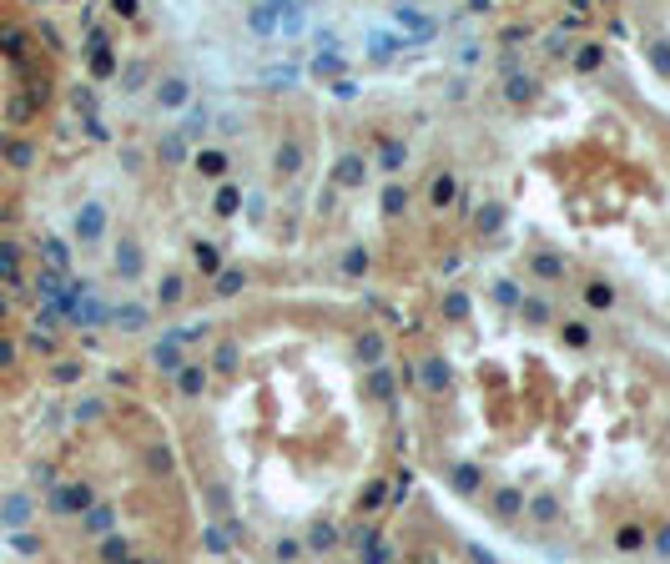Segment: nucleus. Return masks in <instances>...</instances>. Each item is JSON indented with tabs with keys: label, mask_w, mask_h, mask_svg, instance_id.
<instances>
[{
	"label": "nucleus",
	"mask_w": 670,
	"mask_h": 564,
	"mask_svg": "<svg viewBox=\"0 0 670 564\" xmlns=\"http://www.w3.org/2000/svg\"><path fill=\"white\" fill-rule=\"evenodd\" d=\"M156 101H161L166 111H182V106L192 101V81H187V76H166L161 91H156Z\"/></svg>",
	"instance_id": "nucleus-1"
},
{
	"label": "nucleus",
	"mask_w": 670,
	"mask_h": 564,
	"mask_svg": "<svg viewBox=\"0 0 670 564\" xmlns=\"http://www.w3.org/2000/svg\"><path fill=\"white\" fill-rule=\"evenodd\" d=\"M383 353H388V343H383V332H373V327H368V332L358 337V358H363L368 368H383Z\"/></svg>",
	"instance_id": "nucleus-2"
},
{
	"label": "nucleus",
	"mask_w": 670,
	"mask_h": 564,
	"mask_svg": "<svg viewBox=\"0 0 670 564\" xmlns=\"http://www.w3.org/2000/svg\"><path fill=\"white\" fill-rule=\"evenodd\" d=\"M418 383H423L428 393H449V383H454V378H449V363H438V358H433V363H423Z\"/></svg>",
	"instance_id": "nucleus-3"
},
{
	"label": "nucleus",
	"mask_w": 670,
	"mask_h": 564,
	"mask_svg": "<svg viewBox=\"0 0 670 564\" xmlns=\"http://www.w3.org/2000/svg\"><path fill=\"white\" fill-rule=\"evenodd\" d=\"M277 21H283V11H277V6H252V11H247V26H252L257 36H272Z\"/></svg>",
	"instance_id": "nucleus-4"
},
{
	"label": "nucleus",
	"mask_w": 670,
	"mask_h": 564,
	"mask_svg": "<svg viewBox=\"0 0 670 564\" xmlns=\"http://www.w3.org/2000/svg\"><path fill=\"white\" fill-rule=\"evenodd\" d=\"M151 358L161 363V373H182V368H187V358H182V348L172 343V337H166V343H156V348H151Z\"/></svg>",
	"instance_id": "nucleus-5"
},
{
	"label": "nucleus",
	"mask_w": 670,
	"mask_h": 564,
	"mask_svg": "<svg viewBox=\"0 0 670 564\" xmlns=\"http://www.w3.org/2000/svg\"><path fill=\"white\" fill-rule=\"evenodd\" d=\"M404 161H409V146L394 136V141H383V151H378V166L383 172H404Z\"/></svg>",
	"instance_id": "nucleus-6"
},
{
	"label": "nucleus",
	"mask_w": 670,
	"mask_h": 564,
	"mask_svg": "<svg viewBox=\"0 0 670 564\" xmlns=\"http://www.w3.org/2000/svg\"><path fill=\"white\" fill-rule=\"evenodd\" d=\"M237 363H242L237 343H217V353H212V373H237Z\"/></svg>",
	"instance_id": "nucleus-7"
},
{
	"label": "nucleus",
	"mask_w": 670,
	"mask_h": 564,
	"mask_svg": "<svg viewBox=\"0 0 670 564\" xmlns=\"http://www.w3.org/2000/svg\"><path fill=\"white\" fill-rule=\"evenodd\" d=\"M177 383H182V393H187V398H202V388H207V373H202L197 363H187V368L177 373Z\"/></svg>",
	"instance_id": "nucleus-8"
},
{
	"label": "nucleus",
	"mask_w": 670,
	"mask_h": 564,
	"mask_svg": "<svg viewBox=\"0 0 670 564\" xmlns=\"http://www.w3.org/2000/svg\"><path fill=\"white\" fill-rule=\"evenodd\" d=\"M298 166H303V146H298V141H283V146H277V172L293 177Z\"/></svg>",
	"instance_id": "nucleus-9"
},
{
	"label": "nucleus",
	"mask_w": 670,
	"mask_h": 564,
	"mask_svg": "<svg viewBox=\"0 0 670 564\" xmlns=\"http://www.w3.org/2000/svg\"><path fill=\"white\" fill-rule=\"evenodd\" d=\"M368 393H373V398H394V373H388V363L368 373Z\"/></svg>",
	"instance_id": "nucleus-10"
},
{
	"label": "nucleus",
	"mask_w": 670,
	"mask_h": 564,
	"mask_svg": "<svg viewBox=\"0 0 670 564\" xmlns=\"http://www.w3.org/2000/svg\"><path fill=\"white\" fill-rule=\"evenodd\" d=\"M338 182H343V187H358V182H363V156L348 151V156L338 161Z\"/></svg>",
	"instance_id": "nucleus-11"
},
{
	"label": "nucleus",
	"mask_w": 670,
	"mask_h": 564,
	"mask_svg": "<svg viewBox=\"0 0 670 564\" xmlns=\"http://www.w3.org/2000/svg\"><path fill=\"white\" fill-rule=\"evenodd\" d=\"M534 277H549V282H554V277H565V257L539 252V257H534Z\"/></svg>",
	"instance_id": "nucleus-12"
},
{
	"label": "nucleus",
	"mask_w": 670,
	"mask_h": 564,
	"mask_svg": "<svg viewBox=\"0 0 670 564\" xmlns=\"http://www.w3.org/2000/svg\"><path fill=\"white\" fill-rule=\"evenodd\" d=\"M504 96H509V101H529V96H534V81H529V76H504Z\"/></svg>",
	"instance_id": "nucleus-13"
},
{
	"label": "nucleus",
	"mask_w": 670,
	"mask_h": 564,
	"mask_svg": "<svg viewBox=\"0 0 670 564\" xmlns=\"http://www.w3.org/2000/svg\"><path fill=\"white\" fill-rule=\"evenodd\" d=\"M237 202H242V197H237V187H222V192L212 197V212H217V217H232V212H237Z\"/></svg>",
	"instance_id": "nucleus-14"
},
{
	"label": "nucleus",
	"mask_w": 670,
	"mask_h": 564,
	"mask_svg": "<svg viewBox=\"0 0 670 564\" xmlns=\"http://www.w3.org/2000/svg\"><path fill=\"white\" fill-rule=\"evenodd\" d=\"M242 282H247V277H242L237 267H227V272H217V293H222V298H232V293H242Z\"/></svg>",
	"instance_id": "nucleus-15"
},
{
	"label": "nucleus",
	"mask_w": 670,
	"mask_h": 564,
	"mask_svg": "<svg viewBox=\"0 0 670 564\" xmlns=\"http://www.w3.org/2000/svg\"><path fill=\"white\" fill-rule=\"evenodd\" d=\"M197 166H202V172H207V177H222V172H227V166H232V161H227V156H222V151H202V156H197Z\"/></svg>",
	"instance_id": "nucleus-16"
},
{
	"label": "nucleus",
	"mask_w": 670,
	"mask_h": 564,
	"mask_svg": "<svg viewBox=\"0 0 670 564\" xmlns=\"http://www.w3.org/2000/svg\"><path fill=\"white\" fill-rule=\"evenodd\" d=\"M91 499V489L86 484H71L66 494H55V509H76V504H86Z\"/></svg>",
	"instance_id": "nucleus-17"
},
{
	"label": "nucleus",
	"mask_w": 670,
	"mask_h": 564,
	"mask_svg": "<svg viewBox=\"0 0 670 564\" xmlns=\"http://www.w3.org/2000/svg\"><path fill=\"white\" fill-rule=\"evenodd\" d=\"M182 156H187V141H182L177 131H172V136H166V141H161V161H166V166H177Z\"/></svg>",
	"instance_id": "nucleus-18"
},
{
	"label": "nucleus",
	"mask_w": 670,
	"mask_h": 564,
	"mask_svg": "<svg viewBox=\"0 0 670 564\" xmlns=\"http://www.w3.org/2000/svg\"><path fill=\"white\" fill-rule=\"evenodd\" d=\"M494 298L504 303V308H519V303H524V293H519V282H494Z\"/></svg>",
	"instance_id": "nucleus-19"
},
{
	"label": "nucleus",
	"mask_w": 670,
	"mask_h": 564,
	"mask_svg": "<svg viewBox=\"0 0 670 564\" xmlns=\"http://www.w3.org/2000/svg\"><path fill=\"white\" fill-rule=\"evenodd\" d=\"M519 504H524V499H519V489H504V494L494 499V514H519Z\"/></svg>",
	"instance_id": "nucleus-20"
},
{
	"label": "nucleus",
	"mask_w": 670,
	"mask_h": 564,
	"mask_svg": "<svg viewBox=\"0 0 670 564\" xmlns=\"http://www.w3.org/2000/svg\"><path fill=\"white\" fill-rule=\"evenodd\" d=\"M499 222H504V207H494V202H489V207L479 212V232H499Z\"/></svg>",
	"instance_id": "nucleus-21"
},
{
	"label": "nucleus",
	"mask_w": 670,
	"mask_h": 564,
	"mask_svg": "<svg viewBox=\"0 0 670 564\" xmlns=\"http://www.w3.org/2000/svg\"><path fill=\"white\" fill-rule=\"evenodd\" d=\"M585 303H595V308H610V303H615V293H610L605 282H590V288H585Z\"/></svg>",
	"instance_id": "nucleus-22"
},
{
	"label": "nucleus",
	"mask_w": 670,
	"mask_h": 564,
	"mask_svg": "<svg viewBox=\"0 0 670 564\" xmlns=\"http://www.w3.org/2000/svg\"><path fill=\"white\" fill-rule=\"evenodd\" d=\"M394 16H399V21H404V26H414V31H418V36H423V40H428V36H433V21H423V16H414V11H394Z\"/></svg>",
	"instance_id": "nucleus-23"
},
{
	"label": "nucleus",
	"mask_w": 670,
	"mask_h": 564,
	"mask_svg": "<svg viewBox=\"0 0 670 564\" xmlns=\"http://www.w3.org/2000/svg\"><path fill=\"white\" fill-rule=\"evenodd\" d=\"M600 61H605V50H600V45H585V50L575 55V66H580V71H595Z\"/></svg>",
	"instance_id": "nucleus-24"
},
{
	"label": "nucleus",
	"mask_w": 670,
	"mask_h": 564,
	"mask_svg": "<svg viewBox=\"0 0 670 564\" xmlns=\"http://www.w3.org/2000/svg\"><path fill=\"white\" fill-rule=\"evenodd\" d=\"M565 343H570V348H585V343H590V327H585V322H565Z\"/></svg>",
	"instance_id": "nucleus-25"
},
{
	"label": "nucleus",
	"mask_w": 670,
	"mask_h": 564,
	"mask_svg": "<svg viewBox=\"0 0 670 564\" xmlns=\"http://www.w3.org/2000/svg\"><path fill=\"white\" fill-rule=\"evenodd\" d=\"M399 45H404L399 36H383V31H373V55H394Z\"/></svg>",
	"instance_id": "nucleus-26"
},
{
	"label": "nucleus",
	"mask_w": 670,
	"mask_h": 564,
	"mask_svg": "<svg viewBox=\"0 0 670 564\" xmlns=\"http://www.w3.org/2000/svg\"><path fill=\"white\" fill-rule=\"evenodd\" d=\"M81 232H86V237H96V232H101V207H96V202L81 212Z\"/></svg>",
	"instance_id": "nucleus-27"
},
{
	"label": "nucleus",
	"mask_w": 670,
	"mask_h": 564,
	"mask_svg": "<svg viewBox=\"0 0 670 564\" xmlns=\"http://www.w3.org/2000/svg\"><path fill=\"white\" fill-rule=\"evenodd\" d=\"M146 464H151V474H172V454H166V448H151Z\"/></svg>",
	"instance_id": "nucleus-28"
},
{
	"label": "nucleus",
	"mask_w": 670,
	"mask_h": 564,
	"mask_svg": "<svg viewBox=\"0 0 670 564\" xmlns=\"http://www.w3.org/2000/svg\"><path fill=\"white\" fill-rule=\"evenodd\" d=\"M117 262H121V272H126V277H136V242H121Z\"/></svg>",
	"instance_id": "nucleus-29"
},
{
	"label": "nucleus",
	"mask_w": 670,
	"mask_h": 564,
	"mask_svg": "<svg viewBox=\"0 0 670 564\" xmlns=\"http://www.w3.org/2000/svg\"><path fill=\"white\" fill-rule=\"evenodd\" d=\"M544 318H549V303L544 298H529L524 303V322H544Z\"/></svg>",
	"instance_id": "nucleus-30"
},
{
	"label": "nucleus",
	"mask_w": 670,
	"mask_h": 564,
	"mask_svg": "<svg viewBox=\"0 0 670 564\" xmlns=\"http://www.w3.org/2000/svg\"><path fill=\"white\" fill-rule=\"evenodd\" d=\"M121 322H126V332H136V327L146 322V308H141V303H131V308H121Z\"/></svg>",
	"instance_id": "nucleus-31"
},
{
	"label": "nucleus",
	"mask_w": 670,
	"mask_h": 564,
	"mask_svg": "<svg viewBox=\"0 0 670 564\" xmlns=\"http://www.w3.org/2000/svg\"><path fill=\"white\" fill-rule=\"evenodd\" d=\"M404 202H409V192H404V187H388V192H383V207L394 212V217L404 212Z\"/></svg>",
	"instance_id": "nucleus-32"
},
{
	"label": "nucleus",
	"mask_w": 670,
	"mask_h": 564,
	"mask_svg": "<svg viewBox=\"0 0 670 564\" xmlns=\"http://www.w3.org/2000/svg\"><path fill=\"white\" fill-rule=\"evenodd\" d=\"M443 313H449V318H464V313H469V298H464V293H449V298H443Z\"/></svg>",
	"instance_id": "nucleus-33"
},
{
	"label": "nucleus",
	"mask_w": 670,
	"mask_h": 564,
	"mask_svg": "<svg viewBox=\"0 0 670 564\" xmlns=\"http://www.w3.org/2000/svg\"><path fill=\"white\" fill-rule=\"evenodd\" d=\"M454 484L474 494V489H479V469H464V464H459V469H454Z\"/></svg>",
	"instance_id": "nucleus-34"
},
{
	"label": "nucleus",
	"mask_w": 670,
	"mask_h": 564,
	"mask_svg": "<svg viewBox=\"0 0 670 564\" xmlns=\"http://www.w3.org/2000/svg\"><path fill=\"white\" fill-rule=\"evenodd\" d=\"M182 298V277H166L161 282V303H177Z\"/></svg>",
	"instance_id": "nucleus-35"
},
{
	"label": "nucleus",
	"mask_w": 670,
	"mask_h": 564,
	"mask_svg": "<svg viewBox=\"0 0 670 564\" xmlns=\"http://www.w3.org/2000/svg\"><path fill=\"white\" fill-rule=\"evenodd\" d=\"M534 519H554V499H534Z\"/></svg>",
	"instance_id": "nucleus-36"
},
{
	"label": "nucleus",
	"mask_w": 670,
	"mask_h": 564,
	"mask_svg": "<svg viewBox=\"0 0 670 564\" xmlns=\"http://www.w3.org/2000/svg\"><path fill=\"white\" fill-rule=\"evenodd\" d=\"M141 81H146V66H141V61H136V66H131V71H126V86H131V91H136V86H141Z\"/></svg>",
	"instance_id": "nucleus-37"
},
{
	"label": "nucleus",
	"mask_w": 670,
	"mask_h": 564,
	"mask_svg": "<svg viewBox=\"0 0 670 564\" xmlns=\"http://www.w3.org/2000/svg\"><path fill=\"white\" fill-rule=\"evenodd\" d=\"M449 197H454V182H449V177H443V182L433 187V202H449Z\"/></svg>",
	"instance_id": "nucleus-38"
},
{
	"label": "nucleus",
	"mask_w": 670,
	"mask_h": 564,
	"mask_svg": "<svg viewBox=\"0 0 670 564\" xmlns=\"http://www.w3.org/2000/svg\"><path fill=\"white\" fill-rule=\"evenodd\" d=\"M655 66H660V71H670V50H665V45H655Z\"/></svg>",
	"instance_id": "nucleus-39"
},
{
	"label": "nucleus",
	"mask_w": 670,
	"mask_h": 564,
	"mask_svg": "<svg viewBox=\"0 0 670 564\" xmlns=\"http://www.w3.org/2000/svg\"><path fill=\"white\" fill-rule=\"evenodd\" d=\"M655 544H660V554H670V529H660V539H655Z\"/></svg>",
	"instance_id": "nucleus-40"
}]
</instances>
